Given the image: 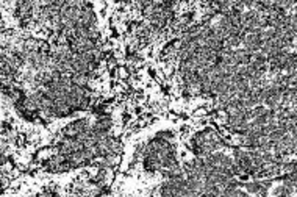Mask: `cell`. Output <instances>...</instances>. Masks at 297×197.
I'll return each mask as SVG.
<instances>
[{
    "mask_svg": "<svg viewBox=\"0 0 297 197\" xmlns=\"http://www.w3.org/2000/svg\"><path fill=\"white\" fill-rule=\"evenodd\" d=\"M246 188H247V191H250V193H260L261 191V185H260V183H247Z\"/></svg>",
    "mask_w": 297,
    "mask_h": 197,
    "instance_id": "1",
    "label": "cell"
}]
</instances>
